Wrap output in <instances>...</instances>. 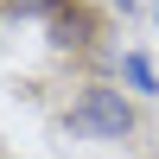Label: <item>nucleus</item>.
<instances>
[{
	"label": "nucleus",
	"mask_w": 159,
	"mask_h": 159,
	"mask_svg": "<svg viewBox=\"0 0 159 159\" xmlns=\"http://www.w3.org/2000/svg\"><path fill=\"white\" fill-rule=\"evenodd\" d=\"M153 13H159V0H153Z\"/></svg>",
	"instance_id": "obj_6"
},
{
	"label": "nucleus",
	"mask_w": 159,
	"mask_h": 159,
	"mask_svg": "<svg viewBox=\"0 0 159 159\" xmlns=\"http://www.w3.org/2000/svg\"><path fill=\"white\" fill-rule=\"evenodd\" d=\"M70 7V0H0V19H57V13Z\"/></svg>",
	"instance_id": "obj_4"
},
{
	"label": "nucleus",
	"mask_w": 159,
	"mask_h": 159,
	"mask_svg": "<svg viewBox=\"0 0 159 159\" xmlns=\"http://www.w3.org/2000/svg\"><path fill=\"white\" fill-rule=\"evenodd\" d=\"M140 121L134 96H127L121 83H83L70 102V115H64V127H70L76 140H102V147H115V140H127Z\"/></svg>",
	"instance_id": "obj_1"
},
{
	"label": "nucleus",
	"mask_w": 159,
	"mask_h": 159,
	"mask_svg": "<svg viewBox=\"0 0 159 159\" xmlns=\"http://www.w3.org/2000/svg\"><path fill=\"white\" fill-rule=\"evenodd\" d=\"M121 89L127 96H134V89L140 96H159V64L147 57V51H121Z\"/></svg>",
	"instance_id": "obj_3"
},
{
	"label": "nucleus",
	"mask_w": 159,
	"mask_h": 159,
	"mask_svg": "<svg viewBox=\"0 0 159 159\" xmlns=\"http://www.w3.org/2000/svg\"><path fill=\"white\" fill-rule=\"evenodd\" d=\"M115 7H121V13H127V7H134V0H115Z\"/></svg>",
	"instance_id": "obj_5"
},
{
	"label": "nucleus",
	"mask_w": 159,
	"mask_h": 159,
	"mask_svg": "<svg viewBox=\"0 0 159 159\" xmlns=\"http://www.w3.org/2000/svg\"><path fill=\"white\" fill-rule=\"evenodd\" d=\"M45 38H51L57 51H83L89 38H96V19H89V13L76 7V0H70V7L57 13V19H45Z\"/></svg>",
	"instance_id": "obj_2"
}]
</instances>
